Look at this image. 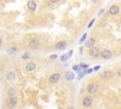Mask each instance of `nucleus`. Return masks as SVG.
<instances>
[{
  "label": "nucleus",
  "instance_id": "obj_1",
  "mask_svg": "<svg viewBox=\"0 0 121 109\" xmlns=\"http://www.w3.org/2000/svg\"><path fill=\"white\" fill-rule=\"evenodd\" d=\"M17 103V99L15 96H10L9 98L6 99V104L9 108H13Z\"/></svg>",
  "mask_w": 121,
  "mask_h": 109
},
{
  "label": "nucleus",
  "instance_id": "obj_2",
  "mask_svg": "<svg viewBox=\"0 0 121 109\" xmlns=\"http://www.w3.org/2000/svg\"><path fill=\"white\" fill-rule=\"evenodd\" d=\"M87 91L89 92V93H95L96 91H98V84L96 83H89L88 85H87Z\"/></svg>",
  "mask_w": 121,
  "mask_h": 109
},
{
  "label": "nucleus",
  "instance_id": "obj_3",
  "mask_svg": "<svg viewBox=\"0 0 121 109\" xmlns=\"http://www.w3.org/2000/svg\"><path fill=\"white\" fill-rule=\"evenodd\" d=\"M89 54L93 57V58H96V57H99L100 55V50L98 48H91L90 51H89Z\"/></svg>",
  "mask_w": 121,
  "mask_h": 109
},
{
  "label": "nucleus",
  "instance_id": "obj_4",
  "mask_svg": "<svg viewBox=\"0 0 121 109\" xmlns=\"http://www.w3.org/2000/svg\"><path fill=\"white\" fill-rule=\"evenodd\" d=\"M92 103H93V100H92L91 97H85V98H83V100H82V105L84 107H90L92 105Z\"/></svg>",
  "mask_w": 121,
  "mask_h": 109
},
{
  "label": "nucleus",
  "instance_id": "obj_5",
  "mask_svg": "<svg viewBox=\"0 0 121 109\" xmlns=\"http://www.w3.org/2000/svg\"><path fill=\"white\" fill-rule=\"evenodd\" d=\"M100 56H101V58L107 60V59H110V58L112 57V52H111V50H109V49H104V50H102V52L100 53Z\"/></svg>",
  "mask_w": 121,
  "mask_h": 109
},
{
  "label": "nucleus",
  "instance_id": "obj_6",
  "mask_svg": "<svg viewBox=\"0 0 121 109\" xmlns=\"http://www.w3.org/2000/svg\"><path fill=\"white\" fill-rule=\"evenodd\" d=\"M60 79H61V74H60V73H54V74H52V75L49 77V81H50V83H57L58 81H60Z\"/></svg>",
  "mask_w": 121,
  "mask_h": 109
},
{
  "label": "nucleus",
  "instance_id": "obj_7",
  "mask_svg": "<svg viewBox=\"0 0 121 109\" xmlns=\"http://www.w3.org/2000/svg\"><path fill=\"white\" fill-rule=\"evenodd\" d=\"M118 11H119V7L116 6V5H113V6L110 7V9H109V12H110V14H112V15L117 14Z\"/></svg>",
  "mask_w": 121,
  "mask_h": 109
},
{
  "label": "nucleus",
  "instance_id": "obj_8",
  "mask_svg": "<svg viewBox=\"0 0 121 109\" xmlns=\"http://www.w3.org/2000/svg\"><path fill=\"white\" fill-rule=\"evenodd\" d=\"M29 47H30L31 49H38V48L40 47V43H39V41H38V40H36V39H32V40L29 42Z\"/></svg>",
  "mask_w": 121,
  "mask_h": 109
},
{
  "label": "nucleus",
  "instance_id": "obj_9",
  "mask_svg": "<svg viewBox=\"0 0 121 109\" xmlns=\"http://www.w3.org/2000/svg\"><path fill=\"white\" fill-rule=\"evenodd\" d=\"M28 8H29V11H34L36 10V8H37V5H36L35 1H33V0H30V1H29V3H28Z\"/></svg>",
  "mask_w": 121,
  "mask_h": 109
},
{
  "label": "nucleus",
  "instance_id": "obj_10",
  "mask_svg": "<svg viewBox=\"0 0 121 109\" xmlns=\"http://www.w3.org/2000/svg\"><path fill=\"white\" fill-rule=\"evenodd\" d=\"M112 77V72L110 71V70H105L102 74H101V78L103 79V80H108V79H110Z\"/></svg>",
  "mask_w": 121,
  "mask_h": 109
},
{
  "label": "nucleus",
  "instance_id": "obj_11",
  "mask_svg": "<svg viewBox=\"0 0 121 109\" xmlns=\"http://www.w3.org/2000/svg\"><path fill=\"white\" fill-rule=\"evenodd\" d=\"M36 68V65L34 63H29L27 65H26V70L30 72V71H33L34 69Z\"/></svg>",
  "mask_w": 121,
  "mask_h": 109
},
{
  "label": "nucleus",
  "instance_id": "obj_12",
  "mask_svg": "<svg viewBox=\"0 0 121 109\" xmlns=\"http://www.w3.org/2000/svg\"><path fill=\"white\" fill-rule=\"evenodd\" d=\"M65 47H66V42H64V41L59 42V43H57L56 45H55V48L57 49H63Z\"/></svg>",
  "mask_w": 121,
  "mask_h": 109
},
{
  "label": "nucleus",
  "instance_id": "obj_13",
  "mask_svg": "<svg viewBox=\"0 0 121 109\" xmlns=\"http://www.w3.org/2000/svg\"><path fill=\"white\" fill-rule=\"evenodd\" d=\"M94 45H95V39L94 38H89L87 40V42L85 43V47L86 48H93Z\"/></svg>",
  "mask_w": 121,
  "mask_h": 109
},
{
  "label": "nucleus",
  "instance_id": "obj_14",
  "mask_svg": "<svg viewBox=\"0 0 121 109\" xmlns=\"http://www.w3.org/2000/svg\"><path fill=\"white\" fill-rule=\"evenodd\" d=\"M6 78H7V80L10 81V82L14 81V80H15V74H14V72H11V71L8 72L7 75H6Z\"/></svg>",
  "mask_w": 121,
  "mask_h": 109
},
{
  "label": "nucleus",
  "instance_id": "obj_15",
  "mask_svg": "<svg viewBox=\"0 0 121 109\" xmlns=\"http://www.w3.org/2000/svg\"><path fill=\"white\" fill-rule=\"evenodd\" d=\"M74 78H75V75H74V73H72V72H70V71L66 72V75H65V79H66V80H68V81H71V80H73Z\"/></svg>",
  "mask_w": 121,
  "mask_h": 109
},
{
  "label": "nucleus",
  "instance_id": "obj_16",
  "mask_svg": "<svg viewBox=\"0 0 121 109\" xmlns=\"http://www.w3.org/2000/svg\"><path fill=\"white\" fill-rule=\"evenodd\" d=\"M8 93H9V95H10V96H15V94H16V90H15L14 87H10L9 90H8Z\"/></svg>",
  "mask_w": 121,
  "mask_h": 109
},
{
  "label": "nucleus",
  "instance_id": "obj_17",
  "mask_svg": "<svg viewBox=\"0 0 121 109\" xmlns=\"http://www.w3.org/2000/svg\"><path fill=\"white\" fill-rule=\"evenodd\" d=\"M86 73H87V71H86V70H83L82 72H80V73H79V76H78V79H79V80H81V78H83V76H84Z\"/></svg>",
  "mask_w": 121,
  "mask_h": 109
},
{
  "label": "nucleus",
  "instance_id": "obj_18",
  "mask_svg": "<svg viewBox=\"0 0 121 109\" xmlns=\"http://www.w3.org/2000/svg\"><path fill=\"white\" fill-rule=\"evenodd\" d=\"M80 68H81V69H86V68H89V64H81L80 65Z\"/></svg>",
  "mask_w": 121,
  "mask_h": 109
},
{
  "label": "nucleus",
  "instance_id": "obj_19",
  "mask_svg": "<svg viewBox=\"0 0 121 109\" xmlns=\"http://www.w3.org/2000/svg\"><path fill=\"white\" fill-rule=\"evenodd\" d=\"M16 51H17V49H16V48H14V47H12V48H10V49H9V53L13 54V53H15Z\"/></svg>",
  "mask_w": 121,
  "mask_h": 109
},
{
  "label": "nucleus",
  "instance_id": "obj_20",
  "mask_svg": "<svg viewBox=\"0 0 121 109\" xmlns=\"http://www.w3.org/2000/svg\"><path fill=\"white\" fill-rule=\"evenodd\" d=\"M86 37H87V33H84V34L82 35V37L81 38V40H80V44H81V43H83V42L85 41V39H86Z\"/></svg>",
  "mask_w": 121,
  "mask_h": 109
},
{
  "label": "nucleus",
  "instance_id": "obj_21",
  "mask_svg": "<svg viewBox=\"0 0 121 109\" xmlns=\"http://www.w3.org/2000/svg\"><path fill=\"white\" fill-rule=\"evenodd\" d=\"M67 59H68V57H67V55H66V54L62 55V57H61V61H62V62H65Z\"/></svg>",
  "mask_w": 121,
  "mask_h": 109
},
{
  "label": "nucleus",
  "instance_id": "obj_22",
  "mask_svg": "<svg viewBox=\"0 0 121 109\" xmlns=\"http://www.w3.org/2000/svg\"><path fill=\"white\" fill-rule=\"evenodd\" d=\"M57 57H58V56H57V54H52V55H50V57H49V58H50L51 60H55V59H57Z\"/></svg>",
  "mask_w": 121,
  "mask_h": 109
},
{
  "label": "nucleus",
  "instance_id": "obj_23",
  "mask_svg": "<svg viewBox=\"0 0 121 109\" xmlns=\"http://www.w3.org/2000/svg\"><path fill=\"white\" fill-rule=\"evenodd\" d=\"M22 59H24V60L29 59V54H24V55L22 56Z\"/></svg>",
  "mask_w": 121,
  "mask_h": 109
},
{
  "label": "nucleus",
  "instance_id": "obj_24",
  "mask_svg": "<svg viewBox=\"0 0 121 109\" xmlns=\"http://www.w3.org/2000/svg\"><path fill=\"white\" fill-rule=\"evenodd\" d=\"M79 68H80L79 65H74V67H73V70H75V71H78Z\"/></svg>",
  "mask_w": 121,
  "mask_h": 109
},
{
  "label": "nucleus",
  "instance_id": "obj_25",
  "mask_svg": "<svg viewBox=\"0 0 121 109\" xmlns=\"http://www.w3.org/2000/svg\"><path fill=\"white\" fill-rule=\"evenodd\" d=\"M94 22H95V19H93V20L90 22V23H89V25H88V28H91V27H92V25L94 24Z\"/></svg>",
  "mask_w": 121,
  "mask_h": 109
},
{
  "label": "nucleus",
  "instance_id": "obj_26",
  "mask_svg": "<svg viewBox=\"0 0 121 109\" xmlns=\"http://www.w3.org/2000/svg\"><path fill=\"white\" fill-rule=\"evenodd\" d=\"M99 68H100V67H99V65H98V67H95V68H93V70H95V71H98Z\"/></svg>",
  "mask_w": 121,
  "mask_h": 109
},
{
  "label": "nucleus",
  "instance_id": "obj_27",
  "mask_svg": "<svg viewBox=\"0 0 121 109\" xmlns=\"http://www.w3.org/2000/svg\"><path fill=\"white\" fill-rule=\"evenodd\" d=\"M72 54H73V50H70L69 51V53H68V55H67V57L69 58V57H71L72 56Z\"/></svg>",
  "mask_w": 121,
  "mask_h": 109
},
{
  "label": "nucleus",
  "instance_id": "obj_28",
  "mask_svg": "<svg viewBox=\"0 0 121 109\" xmlns=\"http://www.w3.org/2000/svg\"><path fill=\"white\" fill-rule=\"evenodd\" d=\"M87 71V74H90V73H92V71H93V69L92 68H89L88 70H86Z\"/></svg>",
  "mask_w": 121,
  "mask_h": 109
},
{
  "label": "nucleus",
  "instance_id": "obj_29",
  "mask_svg": "<svg viewBox=\"0 0 121 109\" xmlns=\"http://www.w3.org/2000/svg\"><path fill=\"white\" fill-rule=\"evenodd\" d=\"M50 1L52 2V3H57V2H59L60 0H50Z\"/></svg>",
  "mask_w": 121,
  "mask_h": 109
},
{
  "label": "nucleus",
  "instance_id": "obj_30",
  "mask_svg": "<svg viewBox=\"0 0 121 109\" xmlns=\"http://www.w3.org/2000/svg\"><path fill=\"white\" fill-rule=\"evenodd\" d=\"M103 12H104V10H101V11H99V15H101V14H102Z\"/></svg>",
  "mask_w": 121,
  "mask_h": 109
},
{
  "label": "nucleus",
  "instance_id": "obj_31",
  "mask_svg": "<svg viewBox=\"0 0 121 109\" xmlns=\"http://www.w3.org/2000/svg\"><path fill=\"white\" fill-rule=\"evenodd\" d=\"M117 74H118L119 76H121V69H119V70H117Z\"/></svg>",
  "mask_w": 121,
  "mask_h": 109
},
{
  "label": "nucleus",
  "instance_id": "obj_32",
  "mask_svg": "<svg viewBox=\"0 0 121 109\" xmlns=\"http://www.w3.org/2000/svg\"><path fill=\"white\" fill-rule=\"evenodd\" d=\"M2 43H3V42H2V40H1V38H0V47H1V46H2Z\"/></svg>",
  "mask_w": 121,
  "mask_h": 109
},
{
  "label": "nucleus",
  "instance_id": "obj_33",
  "mask_svg": "<svg viewBox=\"0 0 121 109\" xmlns=\"http://www.w3.org/2000/svg\"><path fill=\"white\" fill-rule=\"evenodd\" d=\"M67 109H74V107H73V106H70V107H68Z\"/></svg>",
  "mask_w": 121,
  "mask_h": 109
}]
</instances>
